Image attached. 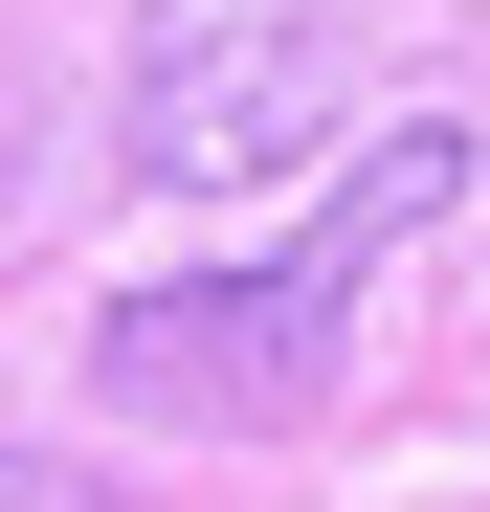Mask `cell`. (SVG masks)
Listing matches in <instances>:
<instances>
[{
	"label": "cell",
	"mask_w": 490,
	"mask_h": 512,
	"mask_svg": "<svg viewBox=\"0 0 490 512\" xmlns=\"http://www.w3.org/2000/svg\"><path fill=\"white\" fill-rule=\"evenodd\" d=\"M468 201V134L446 112H401L335 201H312V245L290 268H223V290H112L90 312V379L134 401V423H312L335 401V334H357V290H379V245L401 223H446Z\"/></svg>",
	"instance_id": "obj_1"
},
{
	"label": "cell",
	"mask_w": 490,
	"mask_h": 512,
	"mask_svg": "<svg viewBox=\"0 0 490 512\" xmlns=\"http://www.w3.org/2000/svg\"><path fill=\"white\" fill-rule=\"evenodd\" d=\"M335 67H357L335 0H156L134 23V179H179V201L290 179L335 134Z\"/></svg>",
	"instance_id": "obj_2"
},
{
	"label": "cell",
	"mask_w": 490,
	"mask_h": 512,
	"mask_svg": "<svg viewBox=\"0 0 490 512\" xmlns=\"http://www.w3.org/2000/svg\"><path fill=\"white\" fill-rule=\"evenodd\" d=\"M0 512H112V490H67V468H23V446H0Z\"/></svg>",
	"instance_id": "obj_3"
}]
</instances>
